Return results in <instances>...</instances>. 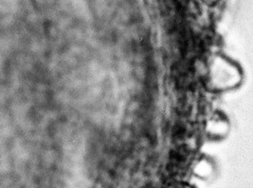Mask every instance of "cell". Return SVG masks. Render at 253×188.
Returning a JSON list of instances; mask_svg holds the SVG:
<instances>
[{"mask_svg":"<svg viewBox=\"0 0 253 188\" xmlns=\"http://www.w3.org/2000/svg\"><path fill=\"white\" fill-rule=\"evenodd\" d=\"M241 77V72L237 67L222 58L215 59L209 69L210 85L216 90L235 87L240 82Z\"/></svg>","mask_w":253,"mask_h":188,"instance_id":"cell-1","label":"cell"},{"mask_svg":"<svg viewBox=\"0 0 253 188\" xmlns=\"http://www.w3.org/2000/svg\"><path fill=\"white\" fill-rule=\"evenodd\" d=\"M204 1L207 3H214V2H216L217 0H204Z\"/></svg>","mask_w":253,"mask_h":188,"instance_id":"cell-2","label":"cell"}]
</instances>
